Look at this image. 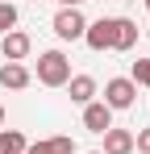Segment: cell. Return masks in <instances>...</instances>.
Listing matches in <instances>:
<instances>
[{
	"label": "cell",
	"instance_id": "5b68a950",
	"mask_svg": "<svg viewBox=\"0 0 150 154\" xmlns=\"http://www.w3.org/2000/svg\"><path fill=\"white\" fill-rule=\"evenodd\" d=\"M83 129L88 133H104V129H113V108L104 100H92V104H83Z\"/></svg>",
	"mask_w": 150,
	"mask_h": 154
},
{
	"label": "cell",
	"instance_id": "4fadbf2b",
	"mask_svg": "<svg viewBox=\"0 0 150 154\" xmlns=\"http://www.w3.org/2000/svg\"><path fill=\"white\" fill-rule=\"evenodd\" d=\"M129 79H133V88H150V58H138L133 71H129Z\"/></svg>",
	"mask_w": 150,
	"mask_h": 154
},
{
	"label": "cell",
	"instance_id": "ffe728a7",
	"mask_svg": "<svg viewBox=\"0 0 150 154\" xmlns=\"http://www.w3.org/2000/svg\"><path fill=\"white\" fill-rule=\"evenodd\" d=\"M146 38H150V25H146Z\"/></svg>",
	"mask_w": 150,
	"mask_h": 154
},
{
	"label": "cell",
	"instance_id": "8992f818",
	"mask_svg": "<svg viewBox=\"0 0 150 154\" xmlns=\"http://www.w3.org/2000/svg\"><path fill=\"white\" fill-rule=\"evenodd\" d=\"M133 46H138V21L113 17V46L108 50H133Z\"/></svg>",
	"mask_w": 150,
	"mask_h": 154
},
{
	"label": "cell",
	"instance_id": "7a4b0ae2",
	"mask_svg": "<svg viewBox=\"0 0 150 154\" xmlns=\"http://www.w3.org/2000/svg\"><path fill=\"white\" fill-rule=\"evenodd\" d=\"M50 25H54V33H58L63 42H79V38H83V29H88V21H83V13H79V8H58Z\"/></svg>",
	"mask_w": 150,
	"mask_h": 154
},
{
	"label": "cell",
	"instance_id": "8fae6325",
	"mask_svg": "<svg viewBox=\"0 0 150 154\" xmlns=\"http://www.w3.org/2000/svg\"><path fill=\"white\" fill-rule=\"evenodd\" d=\"M25 133H17V129H0V154H25Z\"/></svg>",
	"mask_w": 150,
	"mask_h": 154
},
{
	"label": "cell",
	"instance_id": "9c48e42d",
	"mask_svg": "<svg viewBox=\"0 0 150 154\" xmlns=\"http://www.w3.org/2000/svg\"><path fill=\"white\" fill-rule=\"evenodd\" d=\"M100 137H104V150L100 154H133V133H129V129H104V133H100Z\"/></svg>",
	"mask_w": 150,
	"mask_h": 154
},
{
	"label": "cell",
	"instance_id": "9a60e30c",
	"mask_svg": "<svg viewBox=\"0 0 150 154\" xmlns=\"http://www.w3.org/2000/svg\"><path fill=\"white\" fill-rule=\"evenodd\" d=\"M133 150H138V154H150V125L133 133Z\"/></svg>",
	"mask_w": 150,
	"mask_h": 154
},
{
	"label": "cell",
	"instance_id": "ba28073f",
	"mask_svg": "<svg viewBox=\"0 0 150 154\" xmlns=\"http://www.w3.org/2000/svg\"><path fill=\"white\" fill-rule=\"evenodd\" d=\"M83 42H88L92 50H108V46H113V17H100V21H92V25L83 29Z\"/></svg>",
	"mask_w": 150,
	"mask_h": 154
},
{
	"label": "cell",
	"instance_id": "44dd1931",
	"mask_svg": "<svg viewBox=\"0 0 150 154\" xmlns=\"http://www.w3.org/2000/svg\"><path fill=\"white\" fill-rule=\"evenodd\" d=\"M88 154H100V150H88Z\"/></svg>",
	"mask_w": 150,
	"mask_h": 154
},
{
	"label": "cell",
	"instance_id": "52a82bcc",
	"mask_svg": "<svg viewBox=\"0 0 150 154\" xmlns=\"http://www.w3.org/2000/svg\"><path fill=\"white\" fill-rule=\"evenodd\" d=\"M29 83H33V75H29L25 63H0V88L21 92V88H29Z\"/></svg>",
	"mask_w": 150,
	"mask_h": 154
},
{
	"label": "cell",
	"instance_id": "277c9868",
	"mask_svg": "<svg viewBox=\"0 0 150 154\" xmlns=\"http://www.w3.org/2000/svg\"><path fill=\"white\" fill-rule=\"evenodd\" d=\"M29 50H33V42H29L25 29H8V33L0 38V54H4V63H21Z\"/></svg>",
	"mask_w": 150,
	"mask_h": 154
},
{
	"label": "cell",
	"instance_id": "5bb4252c",
	"mask_svg": "<svg viewBox=\"0 0 150 154\" xmlns=\"http://www.w3.org/2000/svg\"><path fill=\"white\" fill-rule=\"evenodd\" d=\"M46 146H50V154H75V142L67 137V133H58V137H50Z\"/></svg>",
	"mask_w": 150,
	"mask_h": 154
},
{
	"label": "cell",
	"instance_id": "7c38bea8",
	"mask_svg": "<svg viewBox=\"0 0 150 154\" xmlns=\"http://www.w3.org/2000/svg\"><path fill=\"white\" fill-rule=\"evenodd\" d=\"M8 29H17V4H8V0H0V38H4Z\"/></svg>",
	"mask_w": 150,
	"mask_h": 154
},
{
	"label": "cell",
	"instance_id": "ac0fdd59",
	"mask_svg": "<svg viewBox=\"0 0 150 154\" xmlns=\"http://www.w3.org/2000/svg\"><path fill=\"white\" fill-rule=\"evenodd\" d=\"M0 125H4V108H0Z\"/></svg>",
	"mask_w": 150,
	"mask_h": 154
},
{
	"label": "cell",
	"instance_id": "30bf717a",
	"mask_svg": "<svg viewBox=\"0 0 150 154\" xmlns=\"http://www.w3.org/2000/svg\"><path fill=\"white\" fill-rule=\"evenodd\" d=\"M67 92H71V104L83 108V104L96 100V79H92V75H71V79H67Z\"/></svg>",
	"mask_w": 150,
	"mask_h": 154
},
{
	"label": "cell",
	"instance_id": "6da1fadb",
	"mask_svg": "<svg viewBox=\"0 0 150 154\" xmlns=\"http://www.w3.org/2000/svg\"><path fill=\"white\" fill-rule=\"evenodd\" d=\"M67 79H71V58L63 50L38 54V83L42 88H67Z\"/></svg>",
	"mask_w": 150,
	"mask_h": 154
},
{
	"label": "cell",
	"instance_id": "3957f363",
	"mask_svg": "<svg viewBox=\"0 0 150 154\" xmlns=\"http://www.w3.org/2000/svg\"><path fill=\"white\" fill-rule=\"evenodd\" d=\"M138 100V88H133V79H108L104 83V104L117 112V108H133Z\"/></svg>",
	"mask_w": 150,
	"mask_h": 154
},
{
	"label": "cell",
	"instance_id": "e0dca14e",
	"mask_svg": "<svg viewBox=\"0 0 150 154\" xmlns=\"http://www.w3.org/2000/svg\"><path fill=\"white\" fill-rule=\"evenodd\" d=\"M58 4H63V8H79L83 0H58Z\"/></svg>",
	"mask_w": 150,
	"mask_h": 154
},
{
	"label": "cell",
	"instance_id": "7402d4cb",
	"mask_svg": "<svg viewBox=\"0 0 150 154\" xmlns=\"http://www.w3.org/2000/svg\"><path fill=\"white\" fill-rule=\"evenodd\" d=\"M33 4H38V0H33Z\"/></svg>",
	"mask_w": 150,
	"mask_h": 154
},
{
	"label": "cell",
	"instance_id": "d6986e66",
	"mask_svg": "<svg viewBox=\"0 0 150 154\" xmlns=\"http://www.w3.org/2000/svg\"><path fill=\"white\" fill-rule=\"evenodd\" d=\"M142 4H146V8H150V0H142Z\"/></svg>",
	"mask_w": 150,
	"mask_h": 154
},
{
	"label": "cell",
	"instance_id": "2e32d148",
	"mask_svg": "<svg viewBox=\"0 0 150 154\" xmlns=\"http://www.w3.org/2000/svg\"><path fill=\"white\" fill-rule=\"evenodd\" d=\"M25 154H50V146H46V142H29V146H25Z\"/></svg>",
	"mask_w": 150,
	"mask_h": 154
}]
</instances>
